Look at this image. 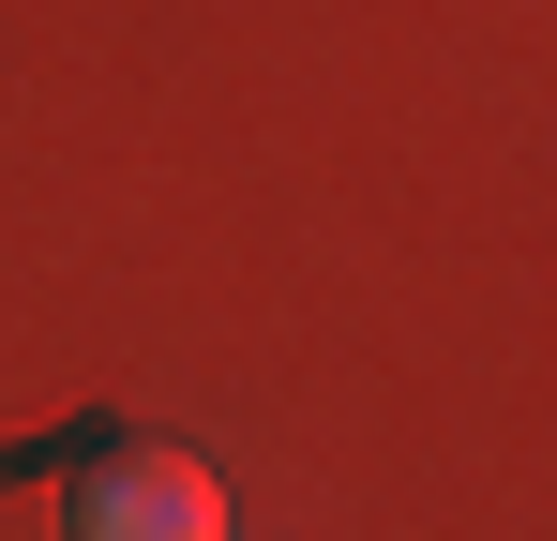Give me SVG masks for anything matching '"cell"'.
I'll return each mask as SVG.
<instances>
[{
	"label": "cell",
	"instance_id": "obj_1",
	"mask_svg": "<svg viewBox=\"0 0 557 541\" xmlns=\"http://www.w3.org/2000/svg\"><path fill=\"white\" fill-rule=\"evenodd\" d=\"M76 541H226V481L166 437H121L76 466Z\"/></svg>",
	"mask_w": 557,
	"mask_h": 541
}]
</instances>
